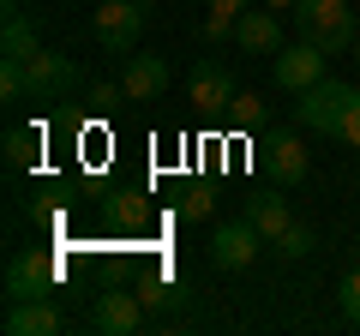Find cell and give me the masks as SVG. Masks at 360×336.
<instances>
[{"label":"cell","mask_w":360,"mask_h":336,"mask_svg":"<svg viewBox=\"0 0 360 336\" xmlns=\"http://www.w3.org/2000/svg\"><path fill=\"white\" fill-rule=\"evenodd\" d=\"M295 25H300V37L319 42L324 54H348V49H354V30H360L348 0H300Z\"/></svg>","instance_id":"obj_1"},{"label":"cell","mask_w":360,"mask_h":336,"mask_svg":"<svg viewBox=\"0 0 360 336\" xmlns=\"http://www.w3.org/2000/svg\"><path fill=\"white\" fill-rule=\"evenodd\" d=\"M360 103V84H342V78H319L312 91L295 96V120L307 132H324V138H336V127H342V115Z\"/></svg>","instance_id":"obj_2"},{"label":"cell","mask_w":360,"mask_h":336,"mask_svg":"<svg viewBox=\"0 0 360 336\" xmlns=\"http://www.w3.org/2000/svg\"><path fill=\"white\" fill-rule=\"evenodd\" d=\"M144 0H103L96 6V18H90V30H96V42H103L108 54H132L144 42Z\"/></svg>","instance_id":"obj_3"},{"label":"cell","mask_w":360,"mask_h":336,"mask_svg":"<svg viewBox=\"0 0 360 336\" xmlns=\"http://www.w3.org/2000/svg\"><path fill=\"white\" fill-rule=\"evenodd\" d=\"M60 276H66V264L54 252H18L6 264V300H42L60 288Z\"/></svg>","instance_id":"obj_4"},{"label":"cell","mask_w":360,"mask_h":336,"mask_svg":"<svg viewBox=\"0 0 360 336\" xmlns=\"http://www.w3.org/2000/svg\"><path fill=\"white\" fill-rule=\"evenodd\" d=\"M144 295H132V288H103V295L90 300V330L96 336H132L144 324Z\"/></svg>","instance_id":"obj_5"},{"label":"cell","mask_w":360,"mask_h":336,"mask_svg":"<svg viewBox=\"0 0 360 336\" xmlns=\"http://www.w3.org/2000/svg\"><path fill=\"white\" fill-rule=\"evenodd\" d=\"M258 246H264V234L252 228V222H217L210 228V264L217 271H246V264L258 259Z\"/></svg>","instance_id":"obj_6"},{"label":"cell","mask_w":360,"mask_h":336,"mask_svg":"<svg viewBox=\"0 0 360 336\" xmlns=\"http://www.w3.org/2000/svg\"><path fill=\"white\" fill-rule=\"evenodd\" d=\"M319 78H324V49H319V42H307V37H300L295 49H288V42L276 49V84H283L288 96L312 91Z\"/></svg>","instance_id":"obj_7"},{"label":"cell","mask_w":360,"mask_h":336,"mask_svg":"<svg viewBox=\"0 0 360 336\" xmlns=\"http://www.w3.org/2000/svg\"><path fill=\"white\" fill-rule=\"evenodd\" d=\"M234 72L222 60H198L193 72H186V96H193V108H205V115H222V108L234 103Z\"/></svg>","instance_id":"obj_8"},{"label":"cell","mask_w":360,"mask_h":336,"mask_svg":"<svg viewBox=\"0 0 360 336\" xmlns=\"http://www.w3.org/2000/svg\"><path fill=\"white\" fill-rule=\"evenodd\" d=\"M25 72H30V96H72L78 91V66L66 60V54H54V49H37L25 60Z\"/></svg>","instance_id":"obj_9"},{"label":"cell","mask_w":360,"mask_h":336,"mask_svg":"<svg viewBox=\"0 0 360 336\" xmlns=\"http://www.w3.org/2000/svg\"><path fill=\"white\" fill-rule=\"evenodd\" d=\"M264 168H270V181H276V186H300L312 174L307 144H300L295 132H270V138H264Z\"/></svg>","instance_id":"obj_10"},{"label":"cell","mask_w":360,"mask_h":336,"mask_svg":"<svg viewBox=\"0 0 360 336\" xmlns=\"http://www.w3.org/2000/svg\"><path fill=\"white\" fill-rule=\"evenodd\" d=\"M103 228L108 234H127V240L150 234V205H144V193H132V186L103 193Z\"/></svg>","instance_id":"obj_11"},{"label":"cell","mask_w":360,"mask_h":336,"mask_svg":"<svg viewBox=\"0 0 360 336\" xmlns=\"http://www.w3.org/2000/svg\"><path fill=\"white\" fill-rule=\"evenodd\" d=\"M60 330H66V318H60V306H54V295L13 300V306H6V336H60Z\"/></svg>","instance_id":"obj_12"},{"label":"cell","mask_w":360,"mask_h":336,"mask_svg":"<svg viewBox=\"0 0 360 336\" xmlns=\"http://www.w3.org/2000/svg\"><path fill=\"white\" fill-rule=\"evenodd\" d=\"M234 49H246V54H276V49H283V18L270 13V6H246V13L234 18Z\"/></svg>","instance_id":"obj_13"},{"label":"cell","mask_w":360,"mask_h":336,"mask_svg":"<svg viewBox=\"0 0 360 336\" xmlns=\"http://www.w3.org/2000/svg\"><path fill=\"white\" fill-rule=\"evenodd\" d=\"M120 91H127L132 103H150V96H162V91H168V60H162V54H127Z\"/></svg>","instance_id":"obj_14"},{"label":"cell","mask_w":360,"mask_h":336,"mask_svg":"<svg viewBox=\"0 0 360 336\" xmlns=\"http://www.w3.org/2000/svg\"><path fill=\"white\" fill-rule=\"evenodd\" d=\"M246 222H252V228L276 246V240H283V228L295 222V210H288V198L270 186V193H246Z\"/></svg>","instance_id":"obj_15"},{"label":"cell","mask_w":360,"mask_h":336,"mask_svg":"<svg viewBox=\"0 0 360 336\" xmlns=\"http://www.w3.org/2000/svg\"><path fill=\"white\" fill-rule=\"evenodd\" d=\"M37 162H42V138L30 127H13L6 132V168H13V174H30Z\"/></svg>","instance_id":"obj_16"},{"label":"cell","mask_w":360,"mask_h":336,"mask_svg":"<svg viewBox=\"0 0 360 336\" xmlns=\"http://www.w3.org/2000/svg\"><path fill=\"white\" fill-rule=\"evenodd\" d=\"M42 42H37V30L25 25V13H13L6 18V30H0V54H13V60H30Z\"/></svg>","instance_id":"obj_17"},{"label":"cell","mask_w":360,"mask_h":336,"mask_svg":"<svg viewBox=\"0 0 360 336\" xmlns=\"http://www.w3.org/2000/svg\"><path fill=\"white\" fill-rule=\"evenodd\" d=\"M222 115H229V127H234V132H258V127H264V96L234 91V103L222 108Z\"/></svg>","instance_id":"obj_18"},{"label":"cell","mask_w":360,"mask_h":336,"mask_svg":"<svg viewBox=\"0 0 360 336\" xmlns=\"http://www.w3.org/2000/svg\"><path fill=\"white\" fill-rule=\"evenodd\" d=\"M25 96H30V72H25V60L0 54V103L13 108V103H25Z\"/></svg>","instance_id":"obj_19"},{"label":"cell","mask_w":360,"mask_h":336,"mask_svg":"<svg viewBox=\"0 0 360 336\" xmlns=\"http://www.w3.org/2000/svg\"><path fill=\"white\" fill-rule=\"evenodd\" d=\"M139 295H144V306H150V312H174V306H186V283H174V276H162V283H144Z\"/></svg>","instance_id":"obj_20"},{"label":"cell","mask_w":360,"mask_h":336,"mask_svg":"<svg viewBox=\"0 0 360 336\" xmlns=\"http://www.w3.org/2000/svg\"><path fill=\"white\" fill-rule=\"evenodd\" d=\"M312 246H319V234H312L307 222H288V228H283V240H276V252H283V259H307Z\"/></svg>","instance_id":"obj_21"},{"label":"cell","mask_w":360,"mask_h":336,"mask_svg":"<svg viewBox=\"0 0 360 336\" xmlns=\"http://www.w3.org/2000/svg\"><path fill=\"white\" fill-rule=\"evenodd\" d=\"M210 210H217L210 186H186V193H180V222H210Z\"/></svg>","instance_id":"obj_22"},{"label":"cell","mask_w":360,"mask_h":336,"mask_svg":"<svg viewBox=\"0 0 360 336\" xmlns=\"http://www.w3.org/2000/svg\"><path fill=\"white\" fill-rule=\"evenodd\" d=\"M336 306H342V318L360 330V271H348V276H342V288H336Z\"/></svg>","instance_id":"obj_23"},{"label":"cell","mask_w":360,"mask_h":336,"mask_svg":"<svg viewBox=\"0 0 360 336\" xmlns=\"http://www.w3.org/2000/svg\"><path fill=\"white\" fill-rule=\"evenodd\" d=\"M205 42H234V18L229 13H210L205 18Z\"/></svg>","instance_id":"obj_24"},{"label":"cell","mask_w":360,"mask_h":336,"mask_svg":"<svg viewBox=\"0 0 360 336\" xmlns=\"http://www.w3.org/2000/svg\"><path fill=\"white\" fill-rule=\"evenodd\" d=\"M336 138H342L348 150H360V103H354V108L342 115V127H336Z\"/></svg>","instance_id":"obj_25"},{"label":"cell","mask_w":360,"mask_h":336,"mask_svg":"<svg viewBox=\"0 0 360 336\" xmlns=\"http://www.w3.org/2000/svg\"><path fill=\"white\" fill-rule=\"evenodd\" d=\"M205 6H210V13H229V18H240L246 6H252V0H205Z\"/></svg>","instance_id":"obj_26"},{"label":"cell","mask_w":360,"mask_h":336,"mask_svg":"<svg viewBox=\"0 0 360 336\" xmlns=\"http://www.w3.org/2000/svg\"><path fill=\"white\" fill-rule=\"evenodd\" d=\"M264 6H270V13H295L300 0H264Z\"/></svg>","instance_id":"obj_27"},{"label":"cell","mask_w":360,"mask_h":336,"mask_svg":"<svg viewBox=\"0 0 360 336\" xmlns=\"http://www.w3.org/2000/svg\"><path fill=\"white\" fill-rule=\"evenodd\" d=\"M348 271H360V240H354V246H348Z\"/></svg>","instance_id":"obj_28"},{"label":"cell","mask_w":360,"mask_h":336,"mask_svg":"<svg viewBox=\"0 0 360 336\" xmlns=\"http://www.w3.org/2000/svg\"><path fill=\"white\" fill-rule=\"evenodd\" d=\"M18 6H25V0H0V13H6V18H13V13H18Z\"/></svg>","instance_id":"obj_29"},{"label":"cell","mask_w":360,"mask_h":336,"mask_svg":"<svg viewBox=\"0 0 360 336\" xmlns=\"http://www.w3.org/2000/svg\"><path fill=\"white\" fill-rule=\"evenodd\" d=\"M348 54H354V60H360V30H354V49H348Z\"/></svg>","instance_id":"obj_30"}]
</instances>
